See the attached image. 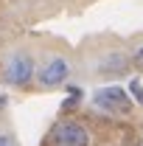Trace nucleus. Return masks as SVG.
Segmentation results:
<instances>
[{
    "instance_id": "f257e3e1",
    "label": "nucleus",
    "mask_w": 143,
    "mask_h": 146,
    "mask_svg": "<svg viewBox=\"0 0 143 146\" xmlns=\"http://www.w3.org/2000/svg\"><path fill=\"white\" fill-rule=\"evenodd\" d=\"M36 76V62L25 48H14L0 62V82L9 87H28Z\"/></svg>"
},
{
    "instance_id": "f03ea898",
    "label": "nucleus",
    "mask_w": 143,
    "mask_h": 146,
    "mask_svg": "<svg viewBox=\"0 0 143 146\" xmlns=\"http://www.w3.org/2000/svg\"><path fill=\"white\" fill-rule=\"evenodd\" d=\"M68 79H70V59H68V56H62V54H45L39 62H36L34 84L39 87V90L62 87Z\"/></svg>"
},
{
    "instance_id": "7ed1b4c3",
    "label": "nucleus",
    "mask_w": 143,
    "mask_h": 146,
    "mask_svg": "<svg viewBox=\"0 0 143 146\" xmlns=\"http://www.w3.org/2000/svg\"><path fill=\"white\" fill-rule=\"evenodd\" d=\"M51 146H90V129L76 118H62L51 127Z\"/></svg>"
},
{
    "instance_id": "20e7f679",
    "label": "nucleus",
    "mask_w": 143,
    "mask_h": 146,
    "mask_svg": "<svg viewBox=\"0 0 143 146\" xmlns=\"http://www.w3.org/2000/svg\"><path fill=\"white\" fill-rule=\"evenodd\" d=\"M93 104L98 110H104V112L126 115V112H132V96L118 84H109V87H101V90L93 93Z\"/></svg>"
},
{
    "instance_id": "39448f33",
    "label": "nucleus",
    "mask_w": 143,
    "mask_h": 146,
    "mask_svg": "<svg viewBox=\"0 0 143 146\" xmlns=\"http://www.w3.org/2000/svg\"><path fill=\"white\" fill-rule=\"evenodd\" d=\"M132 68V59L124 54V51H109L98 59V65H95V73L101 76V79H121L126 76Z\"/></svg>"
},
{
    "instance_id": "423d86ee",
    "label": "nucleus",
    "mask_w": 143,
    "mask_h": 146,
    "mask_svg": "<svg viewBox=\"0 0 143 146\" xmlns=\"http://www.w3.org/2000/svg\"><path fill=\"white\" fill-rule=\"evenodd\" d=\"M79 101H81V90H79L76 84H70V87H68V98L62 101V110H73Z\"/></svg>"
},
{
    "instance_id": "0eeeda50",
    "label": "nucleus",
    "mask_w": 143,
    "mask_h": 146,
    "mask_svg": "<svg viewBox=\"0 0 143 146\" xmlns=\"http://www.w3.org/2000/svg\"><path fill=\"white\" fill-rule=\"evenodd\" d=\"M129 93L135 96V101L143 107V84H140V82H129Z\"/></svg>"
},
{
    "instance_id": "6e6552de",
    "label": "nucleus",
    "mask_w": 143,
    "mask_h": 146,
    "mask_svg": "<svg viewBox=\"0 0 143 146\" xmlns=\"http://www.w3.org/2000/svg\"><path fill=\"white\" fill-rule=\"evenodd\" d=\"M132 68H138V70L143 73V45H138L135 54H132Z\"/></svg>"
},
{
    "instance_id": "1a4fd4ad",
    "label": "nucleus",
    "mask_w": 143,
    "mask_h": 146,
    "mask_svg": "<svg viewBox=\"0 0 143 146\" xmlns=\"http://www.w3.org/2000/svg\"><path fill=\"white\" fill-rule=\"evenodd\" d=\"M0 146H20L11 132H0Z\"/></svg>"
},
{
    "instance_id": "9d476101",
    "label": "nucleus",
    "mask_w": 143,
    "mask_h": 146,
    "mask_svg": "<svg viewBox=\"0 0 143 146\" xmlns=\"http://www.w3.org/2000/svg\"><path fill=\"white\" fill-rule=\"evenodd\" d=\"M6 104H9V98H6V96H3V93H0V110L6 107Z\"/></svg>"
}]
</instances>
